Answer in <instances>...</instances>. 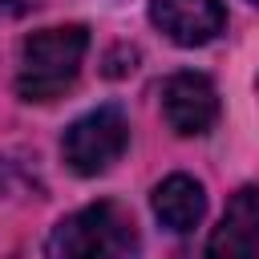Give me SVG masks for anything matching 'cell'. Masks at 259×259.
<instances>
[{
  "mask_svg": "<svg viewBox=\"0 0 259 259\" xmlns=\"http://www.w3.org/2000/svg\"><path fill=\"white\" fill-rule=\"evenodd\" d=\"M138 251V231L125 206L93 202L61 219L49 235V259H130Z\"/></svg>",
  "mask_w": 259,
  "mask_h": 259,
  "instance_id": "7a4b0ae2",
  "label": "cell"
},
{
  "mask_svg": "<svg viewBox=\"0 0 259 259\" xmlns=\"http://www.w3.org/2000/svg\"><path fill=\"white\" fill-rule=\"evenodd\" d=\"M251 4H259V0H251Z\"/></svg>",
  "mask_w": 259,
  "mask_h": 259,
  "instance_id": "9c48e42d",
  "label": "cell"
},
{
  "mask_svg": "<svg viewBox=\"0 0 259 259\" xmlns=\"http://www.w3.org/2000/svg\"><path fill=\"white\" fill-rule=\"evenodd\" d=\"M150 206H154V219H158L166 231L186 235V231H194V227L202 223V214H206V190H202V182H194L190 174H170V178H162V182L154 186Z\"/></svg>",
  "mask_w": 259,
  "mask_h": 259,
  "instance_id": "52a82bcc",
  "label": "cell"
},
{
  "mask_svg": "<svg viewBox=\"0 0 259 259\" xmlns=\"http://www.w3.org/2000/svg\"><path fill=\"white\" fill-rule=\"evenodd\" d=\"M206 259H259V186H239L206 239Z\"/></svg>",
  "mask_w": 259,
  "mask_h": 259,
  "instance_id": "8992f818",
  "label": "cell"
},
{
  "mask_svg": "<svg viewBox=\"0 0 259 259\" xmlns=\"http://www.w3.org/2000/svg\"><path fill=\"white\" fill-rule=\"evenodd\" d=\"M89 53V28L85 24H57L24 36L20 45V69H16V93L24 101H53L61 97Z\"/></svg>",
  "mask_w": 259,
  "mask_h": 259,
  "instance_id": "6da1fadb",
  "label": "cell"
},
{
  "mask_svg": "<svg viewBox=\"0 0 259 259\" xmlns=\"http://www.w3.org/2000/svg\"><path fill=\"white\" fill-rule=\"evenodd\" d=\"M162 117L174 134L198 138L219 121V89L206 73H174L162 85Z\"/></svg>",
  "mask_w": 259,
  "mask_h": 259,
  "instance_id": "277c9868",
  "label": "cell"
},
{
  "mask_svg": "<svg viewBox=\"0 0 259 259\" xmlns=\"http://www.w3.org/2000/svg\"><path fill=\"white\" fill-rule=\"evenodd\" d=\"M125 146H130V121L117 105H97L61 134V158L81 178L105 174L125 154Z\"/></svg>",
  "mask_w": 259,
  "mask_h": 259,
  "instance_id": "3957f363",
  "label": "cell"
},
{
  "mask_svg": "<svg viewBox=\"0 0 259 259\" xmlns=\"http://www.w3.org/2000/svg\"><path fill=\"white\" fill-rule=\"evenodd\" d=\"M8 12H24V8H32V4H40V0H0Z\"/></svg>",
  "mask_w": 259,
  "mask_h": 259,
  "instance_id": "ba28073f",
  "label": "cell"
},
{
  "mask_svg": "<svg viewBox=\"0 0 259 259\" xmlns=\"http://www.w3.org/2000/svg\"><path fill=\"white\" fill-rule=\"evenodd\" d=\"M150 20L166 40L198 49L227 28V8L223 0H150Z\"/></svg>",
  "mask_w": 259,
  "mask_h": 259,
  "instance_id": "5b68a950",
  "label": "cell"
}]
</instances>
